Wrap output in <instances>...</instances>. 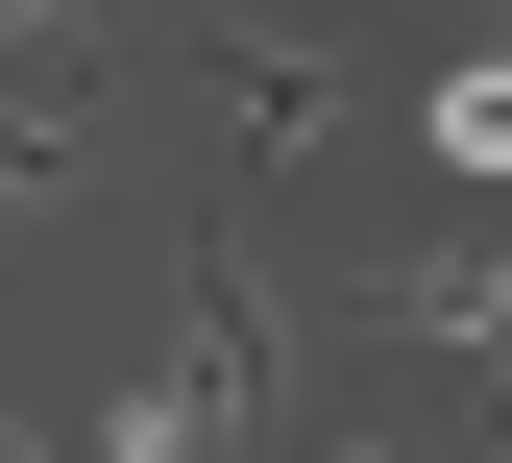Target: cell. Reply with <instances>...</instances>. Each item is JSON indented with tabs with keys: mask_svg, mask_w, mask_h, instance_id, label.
I'll use <instances>...</instances> for the list:
<instances>
[{
	"mask_svg": "<svg viewBox=\"0 0 512 463\" xmlns=\"http://www.w3.org/2000/svg\"><path fill=\"white\" fill-rule=\"evenodd\" d=\"M391 342H439V366H488V415H512V244H391V269H342Z\"/></svg>",
	"mask_w": 512,
	"mask_h": 463,
	"instance_id": "obj_1",
	"label": "cell"
},
{
	"mask_svg": "<svg viewBox=\"0 0 512 463\" xmlns=\"http://www.w3.org/2000/svg\"><path fill=\"white\" fill-rule=\"evenodd\" d=\"M220 74H244V171H293V147H317V122H342V98H366V74H342V49H293V25H244V49H220Z\"/></svg>",
	"mask_w": 512,
	"mask_h": 463,
	"instance_id": "obj_2",
	"label": "cell"
},
{
	"mask_svg": "<svg viewBox=\"0 0 512 463\" xmlns=\"http://www.w3.org/2000/svg\"><path fill=\"white\" fill-rule=\"evenodd\" d=\"M74 463H220V390H196V366H122Z\"/></svg>",
	"mask_w": 512,
	"mask_h": 463,
	"instance_id": "obj_3",
	"label": "cell"
},
{
	"mask_svg": "<svg viewBox=\"0 0 512 463\" xmlns=\"http://www.w3.org/2000/svg\"><path fill=\"white\" fill-rule=\"evenodd\" d=\"M415 147H439V171H464V195H512V49H464V74H439V98H415Z\"/></svg>",
	"mask_w": 512,
	"mask_h": 463,
	"instance_id": "obj_4",
	"label": "cell"
},
{
	"mask_svg": "<svg viewBox=\"0 0 512 463\" xmlns=\"http://www.w3.org/2000/svg\"><path fill=\"white\" fill-rule=\"evenodd\" d=\"M74 25H98V0H0V49H74Z\"/></svg>",
	"mask_w": 512,
	"mask_h": 463,
	"instance_id": "obj_5",
	"label": "cell"
},
{
	"mask_svg": "<svg viewBox=\"0 0 512 463\" xmlns=\"http://www.w3.org/2000/svg\"><path fill=\"white\" fill-rule=\"evenodd\" d=\"M317 463H415V439H317Z\"/></svg>",
	"mask_w": 512,
	"mask_h": 463,
	"instance_id": "obj_6",
	"label": "cell"
},
{
	"mask_svg": "<svg viewBox=\"0 0 512 463\" xmlns=\"http://www.w3.org/2000/svg\"><path fill=\"white\" fill-rule=\"evenodd\" d=\"M0 463H49V439H0Z\"/></svg>",
	"mask_w": 512,
	"mask_h": 463,
	"instance_id": "obj_7",
	"label": "cell"
}]
</instances>
